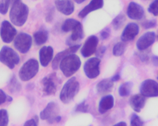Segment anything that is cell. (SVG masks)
<instances>
[{
  "label": "cell",
  "mask_w": 158,
  "mask_h": 126,
  "mask_svg": "<svg viewBox=\"0 0 158 126\" xmlns=\"http://www.w3.org/2000/svg\"><path fill=\"white\" fill-rule=\"evenodd\" d=\"M29 12L27 6L19 0L12 5L9 13L10 20L16 26H22L27 19Z\"/></svg>",
  "instance_id": "1"
},
{
  "label": "cell",
  "mask_w": 158,
  "mask_h": 126,
  "mask_svg": "<svg viewBox=\"0 0 158 126\" xmlns=\"http://www.w3.org/2000/svg\"><path fill=\"white\" fill-rule=\"evenodd\" d=\"M81 65L80 57L75 54L69 55L60 62L59 68L64 75L70 77L77 73Z\"/></svg>",
  "instance_id": "2"
},
{
  "label": "cell",
  "mask_w": 158,
  "mask_h": 126,
  "mask_svg": "<svg viewBox=\"0 0 158 126\" xmlns=\"http://www.w3.org/2000/svg\"><path fill=\"white\" fill-rule=\"evenodd\" d=\"M80 90V84L75 77L69 79L63 86L60 92V100L64 104L71 102Z\"/></svg>",
  "instance_id": "3"
},
{
  "label": "cell",
  "mask_w": 158,
  "mask_h": 126,
  "mask_svg": "<svg viewBox=\"0 0 158 126\" xmlns=\"http://www.w3.org/2000/svg\"><path fill=\"white\" fill-rule=\"evenodd\" d=\"M39 70V63L35 59H30L20 68L19 73V78L22 81H27L35 76Z\"/></svg>",
  "instance_id": "4"
},
{
  "label": "cell",
  "mask_w": 158,
  "mask_h": 126,
  "mask_svg": "<svg viewBox=\"0 0 158 126\" xmlns=\"http://www.w3.org/2000/svg\"><path fill=\"white\" fill-rule=\"evenodd\" d=\"M20 62V57L16 52L7 46L2 47L0 51V62L12 69Z\"/></svg>",
  "instance_id": "5"
},
{
  "label": "cell",
  "mask_w": 158,
  "mask_h": 126,
  "mask_svg": "<svg viewBox=\"0 0 158 126\" xmlns=\"http://www.w3.org/2000/svg\"><path fill=\"white\" fill-rule=\"evenodd\" d=\"M60 83V80L56 73L49 74L43 78L41 80L43 92L44 96L55 95L57 91V87Z\"/></svg>",
  "instance_id": "6"
},
{
  "label": "cell",
  "mask_w": 158,
  "mask_h": 126,
  "mask_svg": "<svg viewBox=\"0 0 158 126\" xmlns=\"http://www.w3.org/2000/svg\"><path fill=\"white\" fill-rule=\"evenodd\" d=\"M101 60L98 57H92L88 59L84 65V72L90 79L96 78L100 74Z\"/></svg>",
  "instance_id": "7"
},
{
  "label": "cell",
  "mask_w": 158,
  "mask_h": 126,
  "mask_svg": "<svg viewBox=\"0 0 158 126\" xmlns=\"http://www.w3.org/2000/svg\"><path fill=\"white\" fill-rule=\"evenodd\" d=\"M32 42V38L29 34L21 32L15 39L14 46L19 52L26 54L30 50Z\"/></svg>",
  "instance_id": "8"
},
{
  "label": "cell",
  "mask_w": 158,
  "mask_h": 126,
  "mask_svg": "<svg viewBox=\"0 0 158 126\" xmlns=\"http://www.w3.org/2000/svg\"><path fill=\"white\" fill-rule=\"evenodd\" d=\"M60 111L59 106L54 102L49 103L45 108L40 113V117L42 120H47L48 124H52L56 121Z\"/></svg>",
  "instance_id": "9"
},
{
  "label": "cell",
  "mask_w": 158,
  "mask_h": 126,
  "mask_svg": "<svg viewBox=\"0 0 158 126\" xmlns=\"http://www.w3.org/2000/svg\"><path fill=\"white\" fill-rule=\"evenodd\" d=\"M140 91L145 97H158V83L153 79H146L140 85Z\"/></svg>",
  "instance_id": "10"
},
{
  "label": "cell",
  "mask_w": 158,
  "mask_h": 126,
  "mask_svg": "<svg viewBox=\"0 0 158 126\" xmlns=\"http://www.w3.org/2000/svg\"><path fill=\"white\" fill-rule=\"evenodd\" d=\"M16 34V29L9 21L4 20L2 22L0 28V36L3 42L6 43L12 42Z\"/></svg>",
  "instance_id": "11"
},
{
  "label": "cell",
  "mask_w": 158,
  "mask_h": 126,
  "mask_svg": "<svg viewBox=\"0 0 158 126\" xmlns=\"http://www.w3.org/2000/svg\"><path fill=\"white\" fill-rule=\"evenodd\" d=\"M98 43L97 37L95 35L89 36L81 49V54L85 58L90 57L96 52Z\"/></svg>",
  "instance_id": "12"
},
{
  "label": "cell",
  "mask_w": 158,
  "mask_h": 126,
  "mask_svg": "<svg viewBox=\"0 0 158 126\" xmlns=\"http://www.w3.org/2000/svg\"><path fill=\"white\" fill-rule=\"evenodd\" d=\"M156 33L154 31H148L142 35L136 43L137 49L143 51L148 49L155 43Z\"/></svg>",
  "instance_id": "13"
},
{
  "label": "cell",
  "mask_w": 158,
  "mask_h": 126,
  "mask_svg": "<svg viewBox=\"0 0 158 126\" xmlns=\"http://www.w3.org/2000/svg\"><path fill=\"white\" fill-rule=\"evenodd\" d=\"M139 32V27L135 23H130L123 30L121 39L123 42L133 40L138 35Z\"/></svg>",
  "instance_id": "14"
},
{
  "label": "cell",
  "mask_w": 158,
  "mask_h": 126,
  "mask_svg": "<svg viewBox=\"0 0 158 126\" xmlns=\"http://www.w3.org/2000/svg\"><path fill=\"white\" fill-rule=\"evenodd\" d=\"M127 14L128 17L131 19L139 20L143 17L144 10L140 4L135 2H132L128 5Z\"/></svg>",
  "instance_id": "15"
},
{
  "label": "cell",
  "mask_w": 158,
  "mask_h": 126,
  "mask_svg": "<svg viewBox=\"0 0 158 126\" xmlns=\"http://www.w3.org/2000/svg\"><path fill=\"white\" fill-rule=\"evenodd\" d=\"M81 44H76L73 46H70L69 48L60 52L56 55L52 63V67L54 70H56L59 67L61 61L65 57L69 55L72 54L77 52L79 49L81 48Z\"/></svg>",
  "instance_id": "16"
},
{
  "label": "cell",
  "mask_w": 158,
  "mask_h": 126,
  "mask_svg": "<svg viewBox=\"0 0 158 126\" xmlns=\"http://www.w3.org/2000/svg\"><path fill=\"white\" fill-rule=\"evenodd\" d=\"M55 3L57 10L65 15H69L74 13L75 4L72 0H56Z\"/></svg>",
  "instance_id": "17"
},
{
  "label": "cell",
  "mask_w": 158,
  "mask_h": 126,
  "mask_svg": "<svg viewBox=\"0 0 158 126\" xmlns=\"http://www.w3.org/2000/svg\"><path fill=\"white\" fill-rule=\"evenodd\" d=\"M54 50L51 46H44L39 52V58L41 65L44 67L48 66L53 57Z\"/></svg>",
  "instance_id": "18"
},
{
  "label": "cell",
  "mask_w": 158,
  "mask_h": 126,
  "mask_svg": "<svg viewBox=\"0 0 158 126\" xmlns=\"http://www.w3.org/2000/svg\"><path fill=\"white\" fill-rule=\"evenodd\" d=\"M103 6L104 0H92L79 12L78 16L80 18H84L91 12L101 9Z\"/></svg>",
  "instance_id": "19"
},
{
  "label": "cell",
  "mask_w": 158,
  "mask_h": 126,
  "mask_svg": "<svg viewBox=\"0 0 158 126\" xmlns=\"http://www.w3.org/2000/svg\"><path fill=\"white\" fill-rule=\"evenodd\" d=\"M146 99L143 95L136 94L130 98L129 100L130 106L136 112H140L145 105Z\"/></svg>",
  "instance_id": "20"
},
{
  "label": "cell",
  "mask_w": 158,
  "mask_h": 126,
  "mask_svg": "<svg viewBox=\"0 0 158 126\" xmlns=\"http://www.w3.org/2000/svg\"><path fill=\"white\" fill-rule=\"evenodd\" d=\"M84 37L83 28L81 22L72 30L71 36L66 41V43L69 46L76 45L74 42H77L82 39Z\"/></svg>",
  "instance_id": "21"
},
{
  "label": "cell",
  "mask_w": 158,
  "mask_h": 126,
  "mask_svg": "<svg viewBox=\"0 0 158 126\" xmlns=\"http://www.w3.org/2000/svg\"><path fill=\"white\" fill-rule=\"evenodd\" d=\"M114 105V99L112 95H108L104 96L100 100L98 105V111L101 114L111 110Z\"/></svg>",
  "instance_id": "22"
},
{
  "label": "cell",
  "mask_w": 158,
  "mask_h": 126,
  "mask_svg": "<svg viewBox=\"0 0 158 126\" xmlns=\"http://www.w3.org/2000/svg\"><path fill=\"white\" fill-rule=\"evenodd\" d=\"M114 82L111 79H106L100 81L97 85L96 90L99 94H105L110 92L113 89Z\"/></svg>",
  "instance_id": "23"
},
{
  "label": "cell",
  "mask_w": 158,
  "mask_h": 126,
  "mask_svg": "<svg viewBox=\"0 0 158 126\" xmlns=\"http://www.w3.org/2000/svg\"><path fill=\"white\" fill-rule=\"evenodd\" d=\"M49 37V33L47 30L41 29L35 32L33 34L34 42L38 46L42 45L47 42Z\"/></svg>",
  "instance_id": "24"
},
{
  "label": "cell",
  "mask_w": 158,
  "mask_h": 126,
  "mask_svg": "<svg viewBox=\"0 0 158 126\" xmlns=\"http://www.w3.org/2000/svg\"><path fill=\"white\" fill-rule=\"evenodd\" d=\"M8 88L12 93H17L21 91L22 87L15 75L12 76L8 84Z\"/></svg>",
  "instance_id": "25"
},
{
  "label": "cell",
  "mask_w": 158,
  "mask_h": 126,
  "mask_svg": "<svg viewBox=\"0 0 158 126\" xmlns=\"http://www.w3.org/2000/svg\"><path fill=\"white\" fill-rule=\"evenodd\" d=\"M80 22L74 18H68L65 20L62 25V30L65 32L72 31Z\"/></svg>",
  "instance_id": "26"
},
{
  "label": "cell",
  "mask_w": 158,
  "mask_h": 126,
  "mask_svg": "<svg viewBox=\"0 0 158 126\" xmlns=\"http://www.w3.org/2000/svg\"><path fill=\"white\" fill-rule=\"evenodd\" d=\"M133 84L132 82H126L121 84L118 89V93L121 97H127L131 94Z\"/></svg>",
  "instance_id": "27"
},
{
  "label": "cell",
  "mask_w": 158,
  "mask_h": 126,
  "mask_svg": "<svg viewBox=\"0 0 158 126\" xmlns=\"http://www.w3.org/2000/svg\"><path fill=\"white\" fill-rule=\"evenodd\" d=\"M126 21V17L123 14H120L116 17L111 22L112 26L115 30L120 29L124 25Z\"/></svg>",
  "instance_id": "28"
},
{
  "label": "cell",
  "mask_w": 158,
  "mask_h": 126,
  "mask_svg": "<svg viewBox=\"0 0 158 126\" xmlns=\"http://www.w3.org/2000/svg\"><path fill=\"white\" fill-rule=\"evenodd\" d=\"M126 45L123 42H120L114 45L112 50L113 55L115 56L122 55L126 51Z\"/></svg>",
  "instance_id": "29"
},
{
  "label": "cell",
  "mask_w": 158,
  "mask_h": 126,
  "mask_svg": "<svg viewBox=\"0 0 158 126\" xmlns=\"http://www.w3.org/2000/svg\"><path fill=\"white\" fill-rule=\"evenodd\" d=\"M9 116L7 111L5 109H0V126H6L8 124Z\"/></svg>",
  "instance_id": "30"
},
{
  "label": "cell",
  "mask_w": 158,
  "mask_h": 126,
  "mask_svg": "<svg viewBox=\"0 0 158 126\" xmlns=\"http://www.w3.org/2000/svg\"><path fill=\"white\" fill-rule=\"evenodd\" d=\"M143 122L141 118L136 114L133 113L132 115L131 118V126H143Z\"/></svg>",
  "instance_id": "31"
},
{
  "label": "cell",
  "mask_w": 158,
  "mask_h": 126,
  "mask_svg": "<svg viewBox=\"0 0 158 126\" xmlns=\"http://www.w3.org/2000/svg\"><path fill=\"white\" fill-rule=\"evenodd\" d=\"M149 13L153 14L155 16L158 15V0H155L152 2L148 8Z\"/></svg>",
  "instance_id": "32"
},
{
  "label": "cell",
  "mask_w": 158,
  "mask_h": 126,
  "mask_svg": "<svg viewBox=\"0 0 158 126\" xmlns=\"http://www.w3.org/2000/svg\"><path fill=\"white\" fill-rule=\"evenodd\" d=\"M89 106L85 104V100L80 103L76 106L75 112H76L86 113L88 111Z\"/></svg>",
  "instance_id": "33"
},
{
  "label": "cell",
  "mask_w": 158,
  "mask_h": 126,
  "mask_svg": "<svg viewBox=\"0 0 158 126\" xmlns=\"http://www.w3.org/2000/svg\"><path fill=\"white\" fill-rule=\"evenodd\" d=\"M157 25V21L156 19H153L151 20H146L142 24L143 27L146 29L153 28L155 27Z\"/></svg>",
  "instance_id": "34"
},
{
  "label": "cell",
  "mask_w": 158,
  "mask_h": 126,
  "mask_svg": "<svg viewBox=\"0 0 158 126\" xmlns=\"http://www.w3.org/2000/svg\"><path fill=\"white\" fill-rule=\"evenodd\" d=\"M39 123V118L38 116H35L31 119L26 121L24 126H38Z\"/></svg>",
  "instance_id": "35"
},
{
  "label": "cell",
  "mask_w": 158,
  "mask_h": 126,
  "mask_svg": "<svg viewBox=\"0 0 158 126\" xmlns=\"http://www.w3.org/2000/svg\"><path fill=\"white\" fill-rule=\"evenodd\" d=\"M110 29L108 27L105 28L100 32V37L102 40H106L109 38L110 35Z\"/></svg>",
  "instance_id": "36"
},
{
  "label": "cell",
  "mask_w": 158,
  "mask_h": 126,
  "mask_svg": "<svg viewBox=\"0 0 158 126\" xmlns=\"http://www.w3.org/2000/svg\"><path fill=\"white\" fill-rule=\"evenodd\" d=\"M9 5L6 2L0 3V13L2 14H6L8 12Z\"/></svg>",
  "instance_id": "37"
},
{
  "label": "cell",
  "mask_w": 158,
  "mask_h": 126,
  "mask_svg": "<svg viewBox=\"0 0 158 126\" xmlns=\"http://www.w3.org/2000/svg\"><path fill=\"white\" fill-rule=\"evenodd\" d=\"M106 47L105 46H102L99 47L96 51V55L99 58H101L104 56V54L106 51Z\"/></svg>",
  "instance_id": "38"
},
{
  "label": "cell",
  "mask_w": 158,
  "mask_h": 126,
  "mask_svg": "<svg viewBox=\"0 0 158 126\" xmlns=\"http://www.w3.org/2000/svg\"><path fill=\"white\" fill-rule=\"evenodd\" d=\"M54 14V9L53 8H51L47 13L45 18V20L48 23H50L53 19Z\"/></svg>",
  "instance_id": "39"
},
{
  "label": "cell",
  "mask_w": 158,
  "mask_h": 126,
  "mask_svg": "<svg viewBox=\"0 0 158 126\" xmlns=\"http://www.w3.org/2000/svg\"><path fill=\"white\" fill-rule=\"evenodd\" d=\"M7 96L2 90L0 89V105L7 101Z\"/></svg>",
  "instance_id": "40"
},
{
  "label": "cell",
  "mask_w": 158,
  "mask_h": 126,
  "mask_svg": "<svg viewBox=\"0 0 158 126\" xmlns=\"http://www.w3.org/2000/svg\"><path fill=\"white\" fill-rule=\"evenodd\" d=\"M152 63L154 66L158 67V56L157 55H154L152 57Z\"/></svg>",
  "instance_id": "41"
},
{
  "label": "cell",
  "mask_w": 158,
  "mask_h": 126,
  "mask_svg": "<svg viewBox=\"0 0 158 126\" xmlns=\"http://www.w3.org/2000/svg\"><path fill=\"white\" fill-rule=\"evenodd\" d=\"M140 59L143 62H146L149 60V57L148 55L146 54L141 55L140 56Z\"/></svg>",
  "instance_id": "42"
},
{
  "label": "cell",
  "mask_w": 158,
  "mask_h": 126,
  "mask_svg": "<svg viewBox=\"0 0 158 126\" xmlns=\"http://www.w3.org/2000/svg\"><path fill=\"white\" fill-rule=\"evenodd\" d=\"M120 79V76L119 74H116L115 75L113 76L111 78V80L113 82H117Z\"/></svg>",
  "instance_id": "43"
},
{
  "label": "cell",
  "mask_w": 158,
  "mask_h": 126,
  "mask_svg": "<svg viewBox=\"0 0 158 126\" xmlns=\"http://www.w3.org/2000/svg\"><path fill=\"white\" fill-rule=\"evenodd\" d=\"M18 1H19V0H6V2L10 6V5H12L15 2H16Z\"/></svg>",
  "instance_id": "44"
},
{
  "label": "cell",
  "mask_w": 158,
  "mask_h": 126,
  "mask_svg": "<svg viewBox=\"0 0 158 126\" xmlns=\"http://www.w3.org/2000/svg\"><path fill=\"white\" fill-rule=\"evenodd\" d=\"M114 126H127V124H126L125 122H120L119 123H118V124H116L114 125Z\"/></svg>",
  "instance_id": "45"
},
{
  "label": "cell",
  "mask_w": 158,
  "mask_h": 126,
  "mask_svg": "<svg viewBox=\"0 0 158 126\" xmlns=\"http://www.w3.org/2000/svg\"><path fill=\"white\" fill-rule=\"evenodd\" d=\"M61 119H62L61 116H58L56 117V123H59V122H60V121H61Z\"/></svg>",
  "instance_id": "46"
},
{
  "label": "cell",
  "mask_w": 158,
  "mask_h": 126,
  "mask_svg": "<svg viewBox=\"0 0 158 126\" xmlns=\"http://www.w3.org/2000/svg\"><path fill=\"white\" fill-rule=\"evenodd\" d=\"M74 1H75L77 3L81 4L83 2H84L85 0H74Z\"/></svg>",
  "instance_id": "47"
},
{
  "label": "cell",
  "mask_w": 158,
  "mask_h": 126,
  "mask_svg": "<svg viewBox=\"0 0 158 126\" xmlns=\"http://www.w3.org/2000/svg\"><path fill=\"white\" fill-rule=\"evenodd\" d=\"M13 99L11 96H7V102H12L13 101Z\"/></svg>",
  "instance_id": "48"
},
{
  "label": "cell",
  "mask_w": 158,
  "mask_h": 126,
  "mask_svg": "<svg viewBox=\"0 0 158 126\" xmlns=\"http://www.w3.org/2000/svg\"><path fill=\"white\" fill-rule=\"evenodd\" d=\"M157 79L158 80V76H157Z\"/></svg>",
  "instance_id": "49"
},
{
  "label": "cell",
  "mask_w": 158,
  "mask_h": 126,
  "mask_svg": "<svg viewBox=\"0 0 158 126\" xmlns=\"http://www.w3.org/2000/svg\"><path fill=\"white\" fill-rule=\"evenodd\" d=\"M145 1H146V0H145Z\"/></svg>",
  "instance_id": "50"
},
{
  "label": "cell",
  "mask_w": 158,
  "mask_h": 126,
  "mask_svg": "<svg viewBox=\"0 0 158 126\" xmlns=\"http://www.w3.org/2000/svg\"></svg>",
  "instance_id": "51"
}]
</instances>
